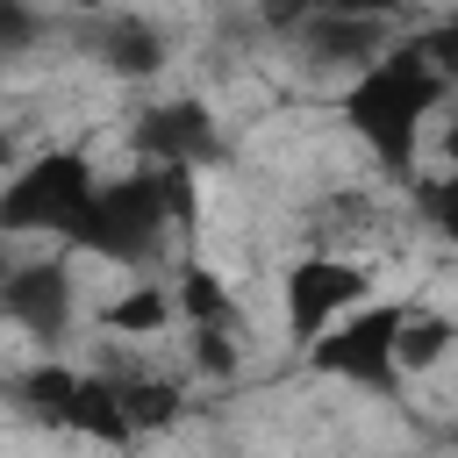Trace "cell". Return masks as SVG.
<instances>
[{"label": "cell", "instance_id": "cell-1", "mask_svg": "<svg viewBox=\"0 0 458 458\" xmlns=\"http://www.w3.org/2000/svg\"><path fill=\"white\" fill-rule=\"evenodd\" d=\"M93 193H100V179H93V165L79 150H43L0 186V229L7 236H64V243H79V229L93 215Z\"/></svg>", "mask_w": 458, "mask_h": 458}, {"label": "cell", "instance_id": "cell-2", "mask_svg": "<svg viewBox=\"0 0 458 458\" xmlns=\"http://www.w3.org/2000/svg\"><path fill=\"white\" fill-rule=\"evenodd\" d=\"M401 315H408V301L401 308L394 301H358L351 315H336L308 344V365L329 372V379H344V386H394L401 379L394 372V329H401Z\"/></svg>", "mask_w": 458, "mask_h": 458}, {"label": "cell", "instance_id": "cell-3", "mask_svg": "<svg viewBox=\"0 0 458 458\" xmlns=\"http://www.w3.org/2000/svg\"><path fill=\"white\" fill-rule=\"evenodd\" d=\"M358 301H372V272L365 258H344V250H308L301 265H286V286H279V308H286V336L308 351L336 315H351Z\"/></svg>", "mask_w": 458, "mask_h": 458}, {"label": "cell", "instance_id": "cell-4", "mask_svg": "<svg viewBox=\"0 0 458 458\" xmlns=\"http://www.w3.org/2000/svg\"><path fill=\"white\" fill-rule=\"evenodd\" d=\"M0 308H7L14 322H29L36 336H57V329L72 322V272H64V258L7 272V279H0Z\"/></svg>", "mask_w": 458, "mask_h": 458}, {"label": "cell", "instance_id": "cell-5", "mask_svg": "<svg viewBox=\"0 0 458 458\" xmlns=\"http://www.w3.org/2000/svg\"><path fill=\"white\" fill-rule=\"evenodd\" d=\"M100 57H107L122 79H150V72L165 64V36H157L143 14H114V21L100 29Z\"/></svg>", "mask_w": 458, "mask_h": 458}]
</instances>
